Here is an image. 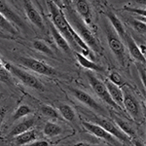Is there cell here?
Instances as JSON below:
<instances>
[{
    "label": "cell",
    "mask_w": 146,
    "mask_h": 146,
    "mask_svg": "<svg viewBox=\"0 0 146 146\" xmlns=\"http://www.w3.org/2000/svg\"><path fill=\"white\" fill-rule=\"evenodd\" d=\"M64 15L67 16L65 18L68 19L67 20L68 23H71L70 25L79 34V36L83 39V41L87 44V46L90 49H92L93 51L96 52V53H101L102 49H101L98 41L94 36V34L89 30V28L86 27L84 21H82L77 16V14L73 11V9H71V10H66V14H64Z\"/></svg>",
    "instance_id": "obj_1"
},
{
    "label": "cell",
    "mask_w": 146,
    "mask_h": 146,
    "mask_svg": "<svg viewBox=\"0 0 146 146\" xmlns=\"http://www.w3.org/2000/svg\"><path fill=\"white\" fill-rule=\"evenodd\" d=\"M48 6H49V10H50L51 17L53 19L54 25L62 33V36L66 39L68 44L73 49H76L78 45H77L76 42L72 38V35L70 33V27H71V25L68 23L67 19L65 18L64 13L62 11V9L58 8L51 0H48Z\"/></svg>",
    "instance_id": "obj_2"
},
{
    "label": "cell",
    "mask_w": 146,
    "mask_h": 146,
    "mask_svg": "<svg viewBox=\"0 0 146 146\" xmlns=\"http://www.w3.org/2000/svg\"><path fill=\"white\" fill-rule=\"evenodd\" d=\"M86 75L88 77V81L90 83L92 89L94 90V92L96 94V96L100 98L102 101H104L105 103H107L108 105L112 106L115 109H118L120 110L121 108L119 107V105L115 102L114 100L111 98V96L109 95V92H108L106 86L103 82H101L100 79H98L94 75L93 72L91 71H87Z\"/></svg>",
    "instance_id": "obj_3"
},
{
    "label": "cell",
    "mask_w": 146,
    "mask_h": 146,
    "mask_svg": "<svg viewBox=\"0 0 146 146\" xmlns=\"http://www.w3.org/2000/svg\"><path fill=\"white\" fill-rule=\"evenodd\" d=\"M5 67L13 76H15L16 78L20 80V81L22 82L23 84H25V86L36 89V90H39V91H44V87L41 82H40L35 76L30 74V73L21 69V68L16 66V65L11 64V63H6Z\"/></svg>",
    "instance_id": "obj_4"
},
{
    "label": "cell",
    "mask_w": 146,
    "mask_h": 146,
    "mask_svg": "<svg viewBox=\"0 0 146 146\" xmlns=\"http://www.w3.org/2000/svg\"><path fill=\"white\" fill-rule=\"evenodd\" d=\"M106 35L108 45H109L111 51L117 60H119V62L121 63V65L125 66L126 65V51H125V46L122 39L115 32V30H113L110 27L106 28Z\"/></svg>",
    "instance_id": "obj_5"
},
{
    "label": "cell",
    "mask_w": 146,
    "mask_h": 146,
    "mask_svg": "<svg viewBox=\"0 0 146 146\" xmlns=\"http://www.w3.org/2000/svg\"><path fill=\"white\" fill-rule=\"evenodd\" d=\"M19 62H20L23 66L29 68L32 71L39 73L42 75H46V76H54L56 74V71L55 68H53L50 65H48L47 63H44L43 62H40L38 60H35L32 58H19Z\"/></svg>",
    "instance_id": "obj_6"
},
{
    "label": "cell",
    "mask_w": 146,
    "mask_h": 146,
    "mask_svg": "<svg viewBox=\"0 0 146 146\" xmlns=\"http://www.w3.org/2000/svg\"><path fill=\"white\" fill-rule=\"evenodd\" d=\"M93 121H94V123L100 125V126L102 127L105 131H108L109 133H111V135L114 136V137H116L122 144H123V143L129 144V136L125 133H123V131L119 129V127L113 121H111V120L101 118V117H96V118H94Z\"/></svg>",
    "instance_id": "obj_7"
},
{
    "label": "cell",
    "mask_w": 146,
    "mask_h": 146,
    "mask_svg": "<svg viewBox=\"0 0 146 146\" xmlns=\"http://www.w3.org/2000/svg\"><path fill=\"white\" fill-rule=\"evenodd\" d=\"M82 125H83L84 128L90 133L96 135V137L101 138V139L106 141L109 144H112V145L121 144L116 137H114L111 133H109L108 131H105V129H103L102 127H100V125H98L96 123H90V122H85V121L82 122Z\"/></svg>",
    "instance_id": "obj_8"
},
{
    "label": "cell",
    "mask_w": 146,
    "mask_h": 146,
    "mask_svg": "<svg viewBox=\"0 0 146 146\" xmlns=\"http://www.w3.org/2000/svg\"><path fill=\"white\" fill-rule=\"evenodd\" d=\"M123 102H124V108L128 113L133 117V119H138L141 115L140 112V105L138 103L135 96L133 95L129 90L125 89L123 91Z\"/></svg>",
    "instance_id": "obj_9"
},
{
    "label": "cell",
    "mask_w": 146,
    "mask_h": 146,
    "mask_svg": "<svg viewBox=\"0 0 146 146\" xmlns=\"http://www.w3.org/2000/svg\"><path fill=\"white\" fill-rule=\"evenodd\" d=\"M69 90L72 93V95L74 96L80 102L84 103V104H86L88 107H90L92 109L96 110V111H98V112H101V113L105 112L104 109H103V107L101 106L100 104H98V103L96 102V101L94 100L89 94L85 93V92L81 91V90H78V89L69 88Z\"/></svg>",
    "instance_id": "obj_10"
},
{
    "label": "cell",
    "mask_w": 146,
    "mask_h": 146,
    "mask_svg": "<svg viewBox=\"0 0 146 146\" xmlns=\"http://www.w3.org/2000/svg\"><path fill=\"white\" fill-rule=\"evenodd\" d=\"M23 8L25 10V14H27V18L29 19V21L33 23L34 25H36L37 27H39L40 29H44V22L42 19L41 15L39 14V12L36 10V8L33 6L32 2L30 0H23Z\"/></svg>",
    "instance_id": "obj_11"
},
{
    "label": "cell",
    "mask_w": 146,
    "mask_h": 146,
    "mask_svg": "<svg viewBox=\"0 0 146 146\" xmlns=\"http://www.w3.org/2000/svg\"><path fill=\"white\" fill-rule=\"evenodd\" d=\"M0 13L9 20L11 23L17 25L20 28H25V25L23 23V19L11 8L4 0H0Z\"/></svg>",
    "instance_id": "obj_12"
},
{
    "label": "cell",
    "mask_w": 146,
    "mask_h": 146,
    "mask_svg": "<svg viewBox=\"0 0 146 146\" xmlns=\"http://www.w3.org/2000/svg\"><path fill=\"white\" fill-rule=\"evenodd\" d=\"M123 41L126 42L127 47H128L129 54L131 55V56H133L135 60H137L139 63L145 64V62H146L145 56L142 55V53H141L139 48H138V45L136 44V42L133 40V37H131V35L127 32L126 35H125V37H124Z\"/></svg>",
    "instance_id": "obj_13"
},
{
    "label": "cell",
    "mask_w": 146,
    "mask_h": 146,
    "mask_svg": "<svg viewBox=\"0 0 146 146\" xmlns=\"http://www.w3.org/2000/svg\"><path fill=\"white\" fill-rule=\"evenodd\" d=\"M72 3H74L76 7V11L80 14V16L87 23H92V11L90 4L87 0H72Z\"/></svg>",
    "instance_id": "obj_14"
},
{
    "label": "cell",
    "mask_w": 146,
    "mask_h": 146,
    "mask_svg": "<svg viewBox=\"0 0 146 146\" xmlns=\"http://www.w3.org/2000/svg\"><path fill=\"white\" fill-rule=\"evenodd\" d=\"M105 86H106L108 92H109V95L111 96V98L117 104L119 105V107L124 108V102H123V91L120 89V87H118L117 85L113 84L112 82H110L109 80L105 81Z\"/></svg>",
    "instance_id": "obj_15"
},
{
    "label": "cell",
    "mask_w": 146,
    "mask_h": 146,
    "mask_svg": "<svg viewBox=\"0 0 146 146\" xmlns=\"http://www.w3.org/2000/svg\"><path fill=\"white\" fill-rule=\"evenodd\" d=\"M49 27H50V31H51L52 35H53L54 39H55L56 45L60 47V48L62 49L63 52L69 54L70 52H71V49H70V45L68 44L66 39H65L64 37L62 35V33H60V32L56 29V27L54 25V23L49 22Z\"/></svg>",
    "instance_id": "obj_16"
},
{
    "label": "cell",
    "mask_w": 146,
    "mask_h": 146,
    "mask_svg": "<svg viewBox=\"0 0 146 146\" xmlns=\"http://www.w3.org/2000/svg\"><path fill=\"white\" fill-rule=\"evenodd\" d=\"M37 135H36V131L34 129H29L27 131L23 133L14 136L13 139V144L17 145V146H22V145H27L28 143L33 142L34 140H36Z\"/></svg>",
    "instance_id": "obj_17"
},
{
    "label": "cell",
    "mask_w": 146,
    "mask_h": 146,
    "mask_svg": "<svg viewBox=\"0 0 146 146\" xmlns=\"http://www.w3.org/2000/svg\"><path fill=\"white\" fill-rule=\"evenodd\" d=\"M106 16H107V18L109 19V21H110V23H111L113 28H114L115 32H117V34H118V36L122 40H124L125 35L127 33V30H126V28H125L124 25L122 23V22L119 20V18L117 17L111 10H108L106 12Z\"/></svg>",
    "instance_id": "obj_18"
},
{
    "label": "cell",
    "mask_w": 146,
    "mask_h": 146,
    "mask_svg": "<svg viewBox=\"0 0 146 146\" xmlns=\"http://www.w3.org/2000/svg\"><path fill=\"white\" fill-rule=\"evenodd\" d=\"M35 125V118L31 117V118H27L25 119L23 121L20 122L18 125H16L10 131V136H16L20 133H23L27 131H29L33 128V126Z\"/></svg>",
    "instance_id": "obj_19"
},
{
    "label": "cell",
    "mask_w": 146,
    "mask_h": 146,
    "mask_svg": "<svg viewBox=\"0 0 146 146\" xmlns=\"http://www.w3.org/2000/svg\"><path fill=\"white\" fill-rule=\"evenodd\" d=\"M75 58H77L78 62L82 65L84 68L89 70H93V71H98V72H102L103 68L98 65V63L92 62V60H89L88 58H86L85 56H83L80 53H75Z\"/></svg>",
    "instance_id": "obj_20"
},
{
    "label": "cell",
    "mask_w": 146,
    "mask_h": 146,
    "mask_svg": "<svg viewBox=\"0 0 146 146\" xmlns=\"http://www.w3.org/2000/svg\"><path fill=\"white\" fill-rule=\"evenodd\" d=\"M111 116H112V119H113V121H114V123L119 127V129H121L123 133H126L128 136H131V137L135 135V129H133V127H131L128 122L125 121L124 119L120 118L119 116H117V115L114 114L113 112H111Z\"/></svg>",
    "instance_id": "obj_21"
},
{
    "label": "cell",
    "mask_w": 146,
    "mask_h": 146,
    "mask_svg": "<svg viewBox=\"0 0 146 146\" xmlns=\"http://www.w3.org/2000/svg\"><path fill=\"white\" fill-rule=\"evenodd\" d=\"M43 133L48 137H54V136L60 135L62 133V128L53 122H47L44 127Z\"/></svg>",
    "instance_id": "obj_22"
},
{
    "label": "cell",
    "mask_w": 146,
    "mask_h": 146,
    "mask_svg": "<svg viewBox=\"0 0 146 146\" xmlns=\"http://www.w3.org/2000/svg\"><path fill=\"white\" fill-rule=\"evenodd\" d=\"M58 110H60L62 118H64L65 120L70 121V122L74 120L75 112H74V109H73L71 106H69V105H67V104H62L58 107Z\"/></svg>",
    "instance_id": "obj_23"
},
{
    "label": "cell",
    "mask_w": 146,
    "mask_h": 146,
    "mask_svg": "<svg viewBox=\"0 0 146 146\" xmlns=\"http://www.w3.org/2000/svg\"><path fill=\"white\" fill-rule=\"evenodd\" d=\"M0 27H1L2 29L6 30L7 32H9V33H11V34H17L18 33L16 27H14V25L11 23L10 21L7 20V19L4 17L1 13H0Z\"/></svg>",
    "instance_id": "obj_24"
},
{
    "label": "cell",
    "mask_w": 146,
    "mask_h": 146,
    "mask_svg": "<svg viewBox=\"0 0 146 146\" xmlns=\"http://www.w3.org/2000/svg\"><path fill=\"white\" fill-rule=\"evenodd\" d=\"M32 112V110L30 109L29 106H27V105L25 104H23V105H20L17 110L15 111L13 115V120H19L21 118H23V117H25L27 116L28 114H30V113Z\"/></svg>",
    "instance_id": "obj_25"
},
{
    "label": "cell",
    "mask_w": 146,
    "mask_h": 146,
    "mask_svg": "<svg viewBox=\"0 0 146 146\" xmlns=\"http://www.w3.org/2000/svg\"><path fill=\"white\" fill-rule=\"evenodd\" d=\"M129 23L135 31H137L138 33H140V34H145V32H146L145 22H141V21L136 20V19H131V20L129 21Z\"/></svg>",
    "instance_id": "obj_26"
},
{
    "label": "cell",
    "mask_w": 146,
    "mask_h": 146,
    "mask_svg": "<svg viewBox=\"0 0 146 146\" xmlns=\"http://www.w3.org/2000/svg\"><path fill=\"white\" fill-rule=\"evenodd\" d=\"M40 110H41L42 114H43L44 116H47V117H49V118H52V119L60 118V114H58L55 108H53L52 106H49V105H42Z\"/></svg>",
    "instance_id": "obj_27"
},
{
    "label": "cell",
    "mask_w": 146,
    "mask_h": 146,
    "mask_svg": "<svg viewBox=\"0 0 146 146\" xmlns=\"http://www.w3.org/2000/svg\"><path fill=\"white\" fill-rule=\"evenodd\" d=\"M33 48L35 50L41 52V53L47 54V55H53V51L50 49V47L47 45L46 43H44L43 41H40V40H36L33 42Z\"/></svg>",
    "instance_id": "obj_28"
},
{
    "label": "cell",
    "mask_w": 146,
    "mask_h": 146,
    "mask_svg": "<svg viewBox=\"0 0 146 146\" xmlns=\"http://www.w3.org/2000/svg\"><path fill=\"white\" fill-rule=\"evenodd\" d=\"M10 74L11 73L6 69V67H4L0 63V81L6 84H12V78Z\"/></svg>",
    "instance_id": "obj_29"
},
{
    "label": "cell",
    "mask_w": 146,
    "mask_h": 146,
    "mask_svg": "<svg viewBox=\"0 0 146 146\" xmlns=\"http://www.w3.org/2000/svg\"><path fill=\"white\" fill-rule=\"evenodd\" d=\"M109 81L112 82L113 84L117 85L118 87L124 86L125 85V81L122 78V76L116 71H113L109 74Z\"/></svg>",
    "instance_id": "obj_30"
},
{
    "label": "cell",
    "mask_w": 146,
    "mask_h": 146,
    "mask_svg": "<svg viewBox=\"0 0 146 146\" xmlns=\"http://www.w3.org/2000/svg\"><path fill=\"white\" fill-rule=\"evenodd\" d=\"M62 2L63 8L65 10H71V9H73L72 0H62Z\"/></svg>",
    "instance_id": "obj_31"
},
{
    "label": "cell",
    "mask_w": 146,
    "mask_h": 146,
    "mask_svg": "<svg viewBox=\"0 0 146 146\" xmlns=\"http://www.w3.org/2000/svg\"><path fill=\"white\" fill-rule=\"evenodd\" d=\"M125 9L129 12H133V13H137L138 15H141V16H143V17H145V9L140 10V9H131V8H129V7H125Z\"/></svg>",
    "instance_id": "obj_32"
},
{
    "label": "cell",
    "mask_w": 146,
    "mask_h": 146,
    "mask_svg": "<svg viewBox=\"0 0 146 146\" xmlns=\"http://www.w3.org/2000/svg\"><path fill=\"white\" fill-rule=\"evenodd\" d=\"M30 145H32V146H48L49 142L46 140H34L33 142L30 143Z\"/></svg>",
    "instance_id": "obj_33"
},
{
    "label": "cell",
    "mask_w": 146,
    "mask_h": 146,
    "mask_svg": "<svg viewBox=\"0 0 146 146\" xmlns=\"http://www.w3.org/2000/svg\"><path fill=\"white\" fill-rule=\"evenodd\" d=\"M6 113H7V109L5 107L0 108V127H1L2 123H3L4 118H5V116H6Z\"/></svg>",
    "instance_id": "obj_34"
},
{
    "label": "cell",
    "mask_w": 146,
    "mask_h": 146,
    "mask_svg": "<svg viewBox=\"0 0 146 146\" xmlns=\"http://www.w3.org/2000/svg\"><path fill=\"white\" fill-rule=\"evenodd\" d=\"M51 1H53L54 3H55L56 5L58 6L60 9H63V5H62V0H51Z\"/></svg>",
    "instance_id": "obj_35"
}]
</instances>
